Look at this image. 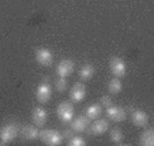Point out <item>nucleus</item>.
<instances>
[{"label": "nucleus", "instance_id": "21", "mask_svg": "<svg viewBox=\"0 0 154 146\" xmlns=\"http://www.w3.org/2000/svg\"><path fill=\"white\" fill-rule=\"evenodd\" d=\"M68 145L70 146H85L86 145V141H85L82 137H76V135H74L72 138L68 139Z\"/></svg>", "mask_w": 154, "mask_h": 146}, {"label": "nucleus", "instance_id": "7", "mask_svg": "<svg viewBox=\"0 0 154 146\" xmlns=\"http://www.w3.org/2000/svg\"><path fill=\"white\" fill-rule=\"evenodd\" d=\"M74 68H75V63L71 59H63L56 67V74L59 76L66 78V76L71 75L74 73Z\"/></svg>", "mask_w": 154, "mask_h": 146}, {"label": "nucleus", "instance_id": "16", "mask_svg": "<svg viewBox=\"0 0 154 146\" xmlns=\"http://www.w3.org/2000/svg\"><path fill=\"white\" fill-rule=\"evenodd\" d=\"M101 112H102V107L100 104H91L90 107L86 108V113L85 115L90 120H96L101 116Z\"/></svg>", "mask_w": 154, "mask_h": 146}, {"label": "nucleus", "instance_id": "8", "mask_svg": "<svg viewBox=\"0 0 154 146\" xmlns=\"http://www.w3.org/2000/svg\"><path fill=\"white\" fill-rule=\"evenodd\" d=\"M32 120L35 127H44L48 122V112L42 107H35L32 112Z\"/></svg>", "mask_w": 154, "mask_h": 146}, {"label": "nucleus", "instance_id": "19", "mask_svg": "<svg viewBox=\"0 0 154 146\" xmlns=\"http://www.w3.org/2000/svg\"><path fill=\"white\" fill-rule=\"evenodd\" d=\"M109 138H111V141L115 143V145H122L123 141H124V134H123V131L120 129H113L111 130V134H109Z\"/></svg>", "mask_w": 154, "mask_h": 146}, {"label": "nucleus", "instance_id": "17", "mask_svg": "<svg viewBox=\"0 0 154 146\" xmlns=\"http://www.w3.org/2000/svg\"><path fill=\"white\" fill-rule=\"evenodd\" d=\"M122 89H123V83L120 81V78H117V76L112 78L109 81V83H108V92L111 94H119L122 92Z\"/></svg>", "mask_w": 154, "mask_h": 146}, {"label": "nucleus", "instance_id": "2", "mask_svg": "<svg viewBox=\"0 0 154 146\" xmlns=\"http://www.w3.org/2000/svg\"><path fill=\"white\" fill-rule=\"evenodd\" d=\"M52 97V88H51V82H49V78L45 76L42 78L41 83L37 86L35 89V98L40 104H47L48 101L51 100Z\"/></svg>", "mask_w": 154, "mask_h": 146}, {"label": "nucleus", "instance_id": "14", "mask_svg": "<svg viewBox=\"0 0 154 146\" xmlns=\"http://www.w3.org/2000/svg\"><path fill=\"white\" fill-rule=\"evenodd\" d=\"M38 130L35 129L34 126L32 124H26L23 126L22 129H19V134L22 137V139H26V141H34L38 138Z\"/></svg>", "mask_w": 154, "mask_h": 146}, {"label": "nucleus", "instance_id": "18", "mask_svg": "<svg viewBox=\"0 0 154 146\" xmlns=\"http://www.w3.org/2000/svg\"><path fill=\"white\" fill-rule=\"evenodd\" d=\"M79 76L82 81H89L94 76V67L91 64H85L79 70Z\"/></svg>", "mask_w": 154, "mask_h": 146}, {"label": "nucleus", "instance_id": "4", "mask_svg": "<svg viewBox=\"0 0 154 146\" xmlns=\"http://www.w3.org/2000/svg\"><path fill=\"white\" fill-rule=\"evenodd\" d=\"M57 116L64 123L71 122L74 117V105L68 101H61L57 105Z\"/></svg>", "mask_w": 154, "mask_h": 146}, {"label": "nucleus", "instance_id": "9", "mask_svg": "<svg viewBox=\"0 0 154 146\" xmlns=\"http://www.w3.org/2000/svg\"><path fill=\"white\" fill-rule=\"evenodd\" d=\"M86 86L83 85V83H75V85L71 88L70 90V98L74 102H81L85 100V97H86Z\"/></svg>", "mask_w": 154, "mask_h": 146}, {"label": "nucleus", "instance_id": "1", "mask_svg": "<svg viewBox=\"0 0 154 146\" xmlns=\"http://www.w3.org/2000/svg\"><path fill=\"white\" fill-rule=\"evenodd\" d=\"M19 134V127L17 123L8 122L0 129V145H8Z\"/></svg>", "mask_w": 154, "mask_h": 146}, {"label": "nucleus", "instance_id": "20", "mask_svg": "<svg viewBox=\"0 0 154 146\" xmlns=\"http://www.w3.org/2000/svg\"><path fill=\"white\" fill-rule=\"evenodd\" d=\"M55 86H56V90L60 92V93L66 92V90H67V88H68V81H67V78L59 76L57 81H56V83H55Z\"/></svg>", "mask_w": 154, "mask_h": 146}, {"label": "nucleus", "instance_id": "11", "mask_svg": "<svg viewBox=\"0 0 154 146\" xmlns=\"http://www.w3.org/2000/svg\"><path fill=\"white\" fill-rule=\"evenodd\" d=\"M87 126H89V117L86 115H81V116H76L75 119L72 117L71 120V129L75 132H83L86 131Z\"/></svg>", "mask_w": 154, "mask_h": 146}, {"label": "nucleus", "instance_id": "6", "mask_svg": "<svg viewBox=\"0 0 154 146\" xmlns=\"http://www.w3.org/2000/svg\"><path fill=\"white\" fill-rule=\"evenodd\" d=\"M35 60L38 64L44 66V67H49L53 64V55L47 48H40L35 51Z\"/></svg>", "mask_w": 154, "mask_h": 146}, {"label": "nucleus", "instance_id": "3", "mask_svg": "<svg viewBox=\"0 0 154 146\" xmlns=\"http://www.w3.org/2000/svg\"><path fill=\"white\" fill-rule=\"evenodd\" d=\"M38 138L41 139V142H44L48 146H59L63 142V135L56 130H41L38 132Z\"/></svg>", "mask_w": 154, "mask_h": 146}, {"label": "nucleus", "instance_id": "10", "mask_svg": "<svg viewBox=\"0 0 154 146\" xmlns=\"http://www.w3.org/2000/svg\"><path fill=\"white\" fill-rule=\"evenodd\" d=\"M106 116L111 120H113V122L119 123L125 120V111L123 108H120V107L111 105L106 108Z\"/></svg>", "mask_w": 154, "mask_h": 146}, {"label": "nucleus", "instance_id": "13", "mask_svg": "<svg viewBox=\"0 0 154 146\" xmlns=\"http://www.w3.org/2000/svg\"><path fill=\"white\" fill-rule=\"evenodd\" d=\"M109 130V122L105 119H100L91 124L90 127V134L93 135H102Z\"/></svg>", "mask_w": 154, "mask_h": 146}, {"label": "nucleus", "instance_id": "12", "mask_svg": "<svg viewBox=\"0 0 154 146\" xmlns=\"http://www.w3.org/2000/svg\"><path fill=\"white\" fill-rule=\"evenodd\" d=\"M131 120L137 127H146L149 123V116L146 112L140 111V109H134L131 115Z\"/></svg>", "mask_w": 154, "mask_h": 146}, {"label": "nucleus", "instance_id": "5", "mask_svg": "<svg viewBox=\"0 0 154 146\" xmlns=\"http://www.w3.org/2000/svg\"><path fill=\"white\" fill-rule=\"evenodd\" d=\"M109 68H111V73L117 78H123L127 73L125 61L120 57H112L111 61H109Z\"/></svg>", "mask_w": 154, "mask_h": 146}, {"label": "nucleus", "instance_id": "22", "mask_svg": "<svg viewBox=\"0 0 154 146\" xmlns=\"http://www.w3.org/2000/svg\"><path fill=\"white\" fill-rule=\"evenodd\" d=\"M100 101H101V104H100V105L104 107V108H108V107L113 105V102H112L111 96H102L101 98H100Z\"/></svg>", "mask_w": 154, "mask_h": 146}, {"label": "nucleus", "instance_id": "23", "mask_svg": "<svg viewBox=\"0 0 154 146\" xmlns=\"http://www.w3.org/2000/svg\"><path fill=\"white\" fill-rule=\"evenodd\" d=\"M74 132L75 131H74L72 129H67V130H64L61 135H63V138H66V139H70V138L74 137Z\"/></svg>", "mask_w": 154, "mask_h": 146}, {"label": "nucleus", "instance_id": "15", "mask_svg": "<svg viewBox=\"0 0 154 146\" xmlns=\"http://www.w3.org/2000/svg\"><path fill=\"white\" fill-rule=\"evenodd\" d=\"M139 143L142 146H154V130L147 129L140 134Z\"/></svg>", "mask_w": 154, "mask_h": 146}]
</instances>
